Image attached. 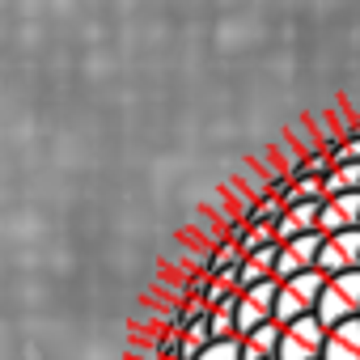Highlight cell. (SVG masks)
Listing matches in <instances>:
<instances>
[{"label": "cell", "instance_id": "14", "mask_svg": "<svg viewBox=\"0 0 360 360\" xmlns=\"http://www.w3.org/2000/svg\"><path fill=\"white\" fill-rule=\"evenodd\" d=\"M288 217L297 221V229H318L322 200H297V204H288Z\"/></svg>", "mask_w": 360, "mask_h": 360}, {"label": "cell", "instance_id": "12", "mask_svg": "<svg viewBox=\"0 0 360 360\" xmlns=\"http://www.w3.org/2000/svg\"><path fill=\"white\" fill-rule=\"evenodd\" d=\"M195 360H242V335H229V339H212Z\"/></svg>", "mask_w": 360, "mask_h": 360}, {"label": "cell", "instance_id": "15", "mask_svg": "<svg viewBox=\"0 0 360 360\" xmlns=\"http://www.w3.org/2000/svg\"><path fill=\"white\" fill-rule=\"evenodd\" d=\"M335 161H360V131H352V136L335 148Z\"/></svg>", "mask_w": 360, "mask_h": 360}, {"label": "cell", "instance_id": "9", "mask_svg": "<svg viewBox=\"0 0 360 360\" xmlns=\"http://www.w3.org/2000/svg\"><path fill=\"white\" fill-rule=\"evenodd\" d=\"M280 335H284V322H276V318H267L263 326L246 330L242 335V360H271L280 352Z\"/></svg>", "mask_w": 360, "mask_h": 360}, {"label": "cell", "instance_id": "6", "mask_svg": "<svg viewBox=\"0 0 360 360\" xmlns=\"http://www.w3.org/2000/svg\"><path fill=\"white\" fill-rule=\"evenodd\" d=\"M318 267H322L326 276H335V271H347V267H360V225H356V229L326 233V238H322Z\"/></svg>", "mask_w": 360, "mask_h": 360}, {"label": "cell", "instance_id": "5", "mask_svg": "<svg viewBox=\"0 0 360 360\" xmlns=\"http://www.w3.org/2000/svg\"><path fill=\"white\" fill-rule=\"evenodd\" d=\"M322 229H305V233H297L292 242H280V259H276V276L280 280H288V276H297V271H309V267H318V255H322Z\"/></svg>", "mask_w": 360, "mask_h": 360}, {"label": "cell", "instance_id": "1", "mask_svg": "<svg viewBox=\"0 0 360 360\" xmlns=\"http://www.w3.org/2000/svg\"><path fill=\"white\" fill-rule=\"evenodd\" d=\"M322 288H326V271H322V267H309V271H297V276L280 280L276 322H292V318H301V314H314Z\"/></svg>", "mask_w": 360, "mask_h": 360}, {"label": "cell", "instance_id": "2", "mask_svg": "<svg viewBox=\"0 0 360 360\" xmlns=\"http://www.w3.org/2000/svg\"><path fill=\"white\" fill-rule=\"evenodd\" d=\"M314 314H318L326 326H335V322H343V318H356V314H360V267H347V271L326 276V288H322Z\"/></svg>", "mask_w": 360, "mask_h": 360}, {"label": "cell", "instance_id": "8", "mask_svg": "<svg viewBox=\"0 0 360 360\" xmlns=\"http://www.w3.org/2000/svg\"><path fill=\"white\" fill-rule=\"evenodd\" d=\"M322 360H360V314H356V318H343V322H335V326H326Z\"/></svg>", "mask_w": 360, "mask_h": 360}, {"label": "cell", "instance_id": "10", "mask_svg": "<svg viewBox=\"0 0 360 360\" xmlns=\"http://www.w3.org/2000/svg\"><path fill=\"white\" fill-rule=\"evenodd\" d=\"M276 259H280V242H267V246L250 250V255L238 263L242 288H246V284H259V280H267V276H276Z\"/></svg>", "mask_w": 360, "mask_h": 360}, {"label": "cell", "instance_id": "7", "mask_svg": "<svg viewBox=\"0 0 360 360\" xmlns=\"http://www.w3.org/2000/svg\"><path fill=\"white\" fill-rule=\"evenodd\" d=\"M360 225V191H339L322 200V217L318 229L322 233H339V229H356Z\"/></svg>", "mask_w": 360, "mask_h": 360}, {"label": "cell", "instance_id": "16", "mask_svg": "<svg viewBox=\"0 0 360 360\" xmlns=\"http://www.w3.org/2000/svg\"><path fill=\"white\" fill-rule=\"evenodd\" d=\"M271 360H276V356H271Z\"/></svg>", "mask_w": 360, "mask_h": 360}, {"label": "cell", "instance_id": "4", "mask_svg": "<svg viewBox=\"0 0 360 360\" xmlns=\"http://www.w3.org/2000/svg\"><path fill=\"white\" fill-rule=\"evenodd\" d=\"M276 297H280V276H267L259 284H246L238 292V335L263 326L267 318H276Z\"/></svg>", "mask_w": 360, "mask_h": 360}, {"label": "cell", "instance_id": "11", "mask_svg": "<svg viewBox=\"0 0 360 360\" xmlns=\"http://www.w3.org/2000/svg\"><path fill=\"white\" fill-rule=\"evenodd\" d=\"M326 195H339V191H360V161H335V169L322 178Z\"/></svg>", "mask_w": 360, "mask_h": 360}, {"label": "cell", "instance_id": "13", "mask_svg": "<svg viewBox=\"0 0 360 360\" xmlns=\"http://www.w3.org/2000/svg\"><path fill=\"white\" fill-rule=\"evenodd\" d=\"M288 212V204H284V195H276V191H267L263 200H255V208H250V221H280Z\"/></svg>", "mask_w": 360, "mask_h": 360}, {"label": "cell", "instance_id": "3", "mask_svg": "<svg viewBox=\"0 0 360 360\" xmlns=\"http://www.w3.org/2000/svg\"><path fill=\"white\" fill-rule=\"evenodd\" d=\"M322 343H326V322L318 314H301L284 322L276 360H322Z\"/></svg>", "mask_w": 360, "mask_h": 360}]
</instances>
